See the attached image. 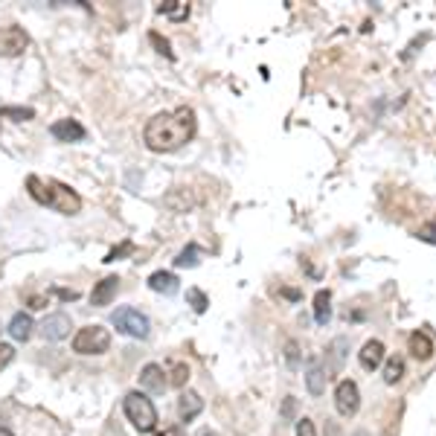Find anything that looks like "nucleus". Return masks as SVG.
I'll list each match as a JSON object with an SVG mask.
<instances>
[{"label":"nucleus","mask_w":436,"mask_h":436,"mask_svg":"<svg viewBox=\"0 0 436 436\" xmlns=\"http://www.w3.org/2000/svg\"><path fill=\"white\" fill-rule=\"evenodd\" d=\"M294 425H297V436H317V428H314V422L308 419V416H303V419H297Z\"/></svg>","instance_id":"obj_28"},{"label":"nucleus","mask_w":436,"mask_h":436,"mask_svg":"<svg viewBox=\"0 0 436 436\" xmlns=\"http://www.w3.org/2000/svg\"><path fill=\"white\" fill-rule=\"evenodd\" d=\"M12 358H15V349L9 343H0V369H4L6 364H12Z\"/></svg>","instance_id":"obj_31"},{"label":"nucleus","mask_w":436,"mask_h":436,"mask_svg":"<svg viewBox=\"0 0 436 436\" xmlns=\"http://www.w3.org/2000/svg\"><path fill=\"white\" fill-rule=\"evenodd\" d=\"M38 329H41V338H44V341H64V338H70L73 323H70L67 314L55 311V314H47L44 323L38 326Z\"/></svg>","instance_id":"obj_8"},{"label":"nucleus","mask_w":436,"mask_h":436,"mask_svg":"<svg viewBox=\"0 0 436 436\" xmlns=\"http://www.w3.org/2000/svg\"><path fill=\"white\" fill-rule=\"evenodd\" d=\"M140 387L149 390V393H163L169 384H166V369L161 364H146L140 369Z\"/></svg>","instance_id":"obj_11"},{"label":"nucleus","mask_w":436,"mask_h":436,"mask_svg":"<svg viewBox=\"0 0 436 436\" xmlns=\"http://www.w3.org/2000/svg\"><path fill=\"white\" fill-rule=\"evenodd\" d=\"M384 358H387V349H384L381 341H367L364 349L358 352V361H361V367H364L367 372L379 369V367L384 364Z\"/></svg>","instance_id":"obj_12"},{"label":"nucleus","mask_w":436,"mask_h":436,"mask_svg":"<svg viewBox=\"0 0 436 436\" xmlns=\"http://www.w3.org/2000/svg\"><path fill=\"white\" fill-rule=\"evenodd\" d=\"M198 256H201V250H198V245H189L186 250H181V253H177L175 265H177V268H195V265H198Z\"/></svg>","instance_id":"obj_25"},{"label":"nucleus","mask_w":436,"mask_h":436,"mask_svg":"<svg viewBox=\"0 0 436 436\" xmlns=\"http://www.w3.org/2000/svg\"><path fill=\"white\" fill-rule=\"evenodd\" d=\"M163 436H186V433H184V430H181V428H169V430H166V433H163Z\"/></svg>","instance_id":"obj_35"},{"label":"nucleus","mask_w":436,"mask_h":436,"mask_svg":"<svg viewBox=\"0 0 436 436\" xmlns=\"http://www.w3.org/2000/svg\"><path fill=\"white\" fill-rule=\"evenodd\" d=\"M27 186H29V195L35 198L38 204L53 207L55 212H62V215H76L79 210H82V198H79L70 186L58 184V181H41V177L32 175L27 181Z\"/></svg>","instance_id":"obj_2"},{"label":"nucleus","mask_w":436,"mask_h":436,"mask_svg":"<svg viewBox=\"0 0 436 436\" xmlns=\"http://www.w3.org/2000/svg\"><path fill=\"white\" fill-rule=\"evenodd\" d=\"M334 407H338V413L346 416V419H352V416L361 410V390L352 379H346L334 387Z\"/></svg>","instance_id":"obj_6"},{"label":"nucleus","mask_w":436,"mask_h":436,"mask_svg":"<svg viewBox=\"0 0 436 436\" xmlns=\"http://www.w3.org/2000/svg\"><path fill=\"white\" fill-rule=\"evenodd\" d=\"M29 306H32V308H44V297H32Z\"/></svg>","instance_id":"obj_34"},{"label":"nucleus","mask_w":436,"mask_h":436,"mask_svg":"<svg viewBox=\"0 0 436 436\" xmlns=\"http://www.w3.org/2000/svg\"><path fill=\"white\" fill-rule=\"evenodd\" d=\"M161 15H169L172 21H184V18L189 15V4H184V0H166V4L161 6Z\"/></svg>","instance_id":"obj_23"},{"label":"nucleus","mask_w":436,"mask_h":436,"mask_svg":"<svg viewBox=\"0 0 436 436\" xmlns=\"http://www.w3.org/2000/svg\"><path fill=\"white\" fill-rule=\"evenodd\" d=\"M128 253H134V245H131V242H123L120 247H114V250L105 256V262H116V259H123V256H128Z\"/></svg>","instance_id":"obj_29"},{"label":"nucleus","mask_w":436,"mask_h":436,"mask_svg":"<svg viewBox=\"0 0 436 436\" xmlns=\"http://www.w3.org/2000/svg\"><path fill=\"white\" fill-rule=\"evenodd\" d=\"M192 137H195V111L186 105L151 116L143 131V140L151 151H177Z\"/></svg>","instance_id":"obj_1"},{"label":"nucleus","mask_w":436,"mask_h":436,"mask_svg":"<svg viewBox=\"0 0 436 436\" xmlns=\"http://www.w3.org/2000/svg\"><path fill=\"white\" fill-rule=\"evenodd\" d=\"M0 436H15L12 430H6V428H0Z\"/></svg>","instance_id":"obj_37"},{"label":"nucleus","mask_w":436,"mask_h":436,"mask_svg":"<svg viewBox=\"0 0 436 436\" xmlns=\"http://www.w3.org/2000/svg\"><path fill=\"white\" fill-rule=\"evenodd\" d=\"M29 47V35L21 27H0V55L15 58L24 55Z\"/></svg>","instance_id":"obj_7"},{"label":"nucleus","mask_w":436,"mask_h":436,"mask_svg":"<svg viewBox=\"0 0 436 436\" xmlns=\"http://www.w3.org/2000/svg\"><path fill=\"white\" fill-rule=\"evenodd\" d=\"M285 364H288V369H300L303 367V352H300V343H297V341L285 343Z\"/></svg>","instance_id":"obj_24"},{"label":"nucleus","mask_w":436,"mask_h":436,"mask_svg":"<svg viewBox=\"0 0 436 436\" xmlns=\"http://www.w3.org/2000/svg\"><path fill=\"white\" fill-rule=\"evenodd\" d=\"M186 300H189V306H192L198 314H204V311H207V306H210L207 294H204V291H198V288H189V291H186Z\"/></svg>","instance_id":"obj_26"},{"label":"nucleus","mask_w":436,"mask_h":436,"mask_svg":"<svg viewBox=\"0 0 436 436\" xmlns=\"http://www.w3.org/2000/svg\"><path fill=\"white\" fill-rule=\"evenodd\" d=\"M416 236H419L422 242H433V245H436V224H425Z\"/></svg>","instance_id":"obj_32"},{"label":"nucleus","mask_w":436,"mask_h":436,"mask_svg":"<svg viewBox=\"0 0 436 436\" xmlns=\"http://www.w3.org/2000/svg\"><path fill=\"white\" fill-rule=\"evenodd\" d=\"M116 291H120V280H116V276H105V280L96 282V288L90 291V303L93 306H111Z\"/></svg>","instance_id":"obj_15"},{"label":"nucleus","mask_w":436,"mask_h":436,"mask_svg":"<svg viewBox=\"0 0 436 436\" xmlns=\"http://www.w3.org/2000/svg\"><path fill=\"white\" fill-rule=\"evenodd\" d=\"M346 352H349V341L346 338H334L326 349V372H329V379H334L343 364H346Z\"/></svg>","instance_id":"obj_9"},{"label":"nucleus","mask_w":436,"mask_h":436,"mask_svg":"<svg viewBox=\"0 0 436 436\" xmlns=\"http://www.w3.org/2000/svg\"><path fill=\"white\" fill-rule=\"evenodd\" d=\"M282 422L285 425L297 422V399H294V395H288V399L282 402Z\"/></svg>","instance_id":"obj_27"},{"label":"nucleus","mask_w":436,"mask_h":436,"mask_svg":"<svg viewBox=\"0 0 436 436\" xmlns=\"http://www.w3.org/2000/svg\"><path fill=\"white\" fill-rule=\"evenodd\" d=\"M198 436H218V433H215V430H210V428H204V430L198 433Z\"/></svg>","instance_id":"obj_36"},{"label":"nucleus","mask_w":436,"mask_h":436,"mask_svg":"<svg viewBox=\"0 0 436 436\" xmlns=\"http://www.w3.org/2000/svg\"><path fill=\"white\" fill-rule=\"evenodd\" d=\"M433 352H436V349H433V341L428 338L425 332H413V334H410V355H413L416 361H430Z\"/></svg>","instance_id":"obj_18"},{"label":"nucleus","mask_w":436,"mask_h":436,"mask_svg":"<svg viewBox=\"0 0 436 436\" xmlns=\"http://www.w3.org/2000/svg\"><path fill=\"white\" fill-rule=\"evenodd\" d=\"M32 329H35V323H32V317L27 311H18L12 320H9V334H12L15 341H29L32 338Z\"/></svg>","instance_id":"obj_19"},{"label":"nucleus","mask_w":436,"mask_h":436,"mask_svg":"<svg viewBox=\"0 0 436 436\" xmlns=\"http://www.w3.org/2000/svg\"><path fill=\"white\" fill-rule=\"evenodd\" d=\"M111 323L116 326V332L128 334V338H149V332H151L149 317L143 311H137V308H116L114 317H111Z\"/></svg>","instance_id":"obj_5"},{"label":"nucleus","mask_w":436,"mask_h":436,"mask_svg":"<svg viewBox=\"0 0 436 436\" xmlns=\"http://www.w3.org/2000/svg\"><path fill=\"white\" fill-rule=\"evenodd\" d=\"M166 384H172V387H184L186 381H189V367L184 364V361H172L169 364V369H166Z\"/></svg>","instance_id":"obj_22"},{"label":"nucleus","mask_w":436,"mask_h":436,"mask_svg":"<svg viewBox=\"0 0 436 436\" xmlns=\"http://www.w3.org/2000/svg\"><path fill=\"white\" fill-rule=\"evenodd\" d=\"M149 288L157 291V294H163V297H172V294L181 291V285H177V276L169 273V271H157V273H151V276H149Z\"/></svg>","instance_id":"obj_17"},{"label":"nucleus","mask_w":436,"mask_h":436,"mask_svg":"<svg viewBox=\"0 0 436 436\" xmlns=\"http://www.w3.org/2000/svg\"><path fill=\"white\" fill-rule=\"evenodd\" d=\"M149 38H151V44L157 47V53H163V55H172V50H169V41H166V38H161L157 32H151Z\"/></svg>","instance_id":"obj_30"},{"label":"nucleus","mask_w":436,"mask_h":436,"mask_svg":"<svg viewBox=\"0 0 436 436\" xmlns=\"http://www.w3.org/2000/svg\"><path fill=\"white\" fill-rule=\"evenodd\" d=\"M326 384H329V372L326 367L317 361V358H308V369H306V387L311 395H323L326 393Z\"/></svg>","instance_id":"obj_10"},{"label":"nucleus","mask_w":436,"mask_h":436,"mask_svg":"<svg viewBox=\"0 0 436 436\" xmlns=\"http://www.w3.org/2000/svg\"><path fill=\"white\" fill-rule=\"evenodd\" d=\"M123 410L128 416V422L140 430V433H151L157 428V410L151 404L149 395H143L140 390H134L125 395V402H123Z\"/></svg>","instance_id":"obj_3"},{"label":"nucleus","mask_w":436,"mask_h":436,"mask_svg":"<svg viewBox=\"0 0 436 436\" xmlns=\"http://www.w3.org/2000/svg\"><path fill=\"white\" fill-rule=\"evenodd\" d=\"M163 204L172 212H189L195 207V195L189 189H184V186H177V189H172V192L163 195Z\"/></svg>","instance_id":"obj_16"},{"label":"nucleus","mask_w":436,"mask_h":436,"mask_svg":"<svg viewBox=\"0 0 436 436\" xmlns=\"http://www.w3.org/2000/svg\"><path fill=\"white\" fill-rule=\"evenodd\" d=\"M404 375V358L402 355H390L384 361V384H399Z\"/></svg>","instance_id":"obj_21"},{"label":"nucleus","mask_w":436,"mask_h":436,"mask_svg":"<svg viewBox=\"0 0 436 436\" xmlns=\"http://www.w3.org/2000/svg\"><path fill=\"white\" fill-rule=\"evenodd\" d=\"M201 410H204V399H201V395L192 393V390L181 393V399H177V416H181V422H192Z\"/></svg>","instance_id":"obj_14"},{"label":"nucleus","mask_w":436,"mask_h":436,"mask_svg":"<svg viewBox=\"0 0 436 436\" xmlns=\"http://www.w3.org/2000/svg\"><path fill=\"white\" fill-rule=\"evenodd\" d=\"M50 134L55 137L58 143H79V140H85V128L79 125L76 120H58L50 125Z\"/></svg>","instance_id":"obj_13"},{"label":"nucleus","mask_w":436,"mask_h":436,"mask_svg":"<svg viewBox=\"0 0 436 436\" xmlns=\"http://www.w3.org/2000/svg\"><path fill=\"white\" fill-rule=\"evenodd\" d=\"M111 346V332L105 326H85L73 334V352L79 355H102Z\"/></svg>","instance_id":"obj_4"},{"label":"nucleus","mask_w":436,"mask_h":436,"mask_svg":"<svg viewBox=\"0 0 436 436\" xmlns=\"http://www.w3.org/2000/svg\"><path fill=\"white\" fill-rule=\"evenodd\" d=\"M314 320L326 326L332 320V294L329 291H317L314 294Z\"/></svg>","instance_id":"obj_20"},{"label":"nucleus","mask_w":436,"mask_h":436,"mask_svg":"<svg viewBox=\"0 0 436 436\" xmlns=\"http://www.w3.org/2000/svg\"><path fill=\"white\" fill-rule=\"evenodd\" d=\"M326 436H343L341 425L338 422H326Z\"/></svg>","instance_id":"obj_33"}]
</instances>
